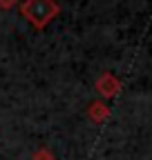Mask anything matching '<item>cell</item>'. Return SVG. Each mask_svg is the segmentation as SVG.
Wrapping results in <instances>:
<instances>
[{
	"label": "cell",
	"mask_w": 152,
	"mask_h": 160,
	"mask_svg": "<svg viewBox=\"0 0 152 160\" xmlns=\"http://www.w3.org/2000/svg\"><path fill=\"white\" fill-rule=\"evenodd\" d=\"M56 11V7L52 5V0H31V2L25 7V13L34 20L36 25H41V22H47L49 16Z\"/></svg>",
	"instance_id": "obj_1"
}]
</instances>
